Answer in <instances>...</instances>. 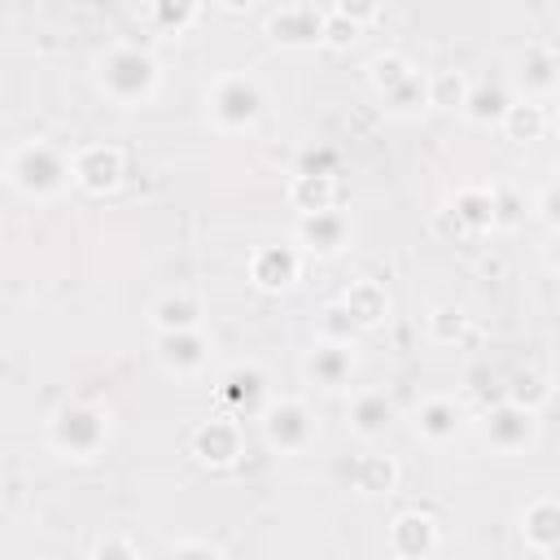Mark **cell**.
<instances>
[{
	"label": "cell",
	"mask_w": 560,
	"mask_h": 560,
	"mask_svg": "<svg viewBox=\"0 0 560 560\" xmlns=\"http://www.w3.org/2000/svg\"><path fill=\"white\" fill-rule=\"evenodd\" d=\"M429 101L442 105V109H464L468 88H464L459 74H433V79H429Z\"/></svg>",
	"instance_id": "23"
},
{
	"label": "cell",
	"mask_w": 560,
	"mask_h": 560,
	"mask_svg": "<svg viewBox=\"0 0 560 560\" xmlns=\"http://www.w3.org/2000/svg\"><path fill=\"white\" fill-rule=\"evenodd\" d=\"M337 13L350 18L354 26H363V22H372V18L381 13V4H376V0H337Z\"/></svg>",
	"instance_id": "28"
},
{
	"label": "cell",
	"mask_w": 560,
	"mask_h": 560,
	"mask_svg": "<svg viewBox=\"0 0 560 560\" xmlns=\"http://www.w3.org/2000/svg\"><path fill=\"white\" fill-rule=\"evenodd\" d=\"M175 551H219V547H210V542H179Z\"/></svg>",
	"instance_id": "31"
},
{
	"label": "cell",
	"mask_w": 560,
	"mask_h": 560,
	"mask_svg": "<svg viewBox=\"0 0 560 560\" xmlns=\"http://www.w3.org/2000/svg\"><path fill=\"white\" fill-rule=\"evenodd\" d=\"M311 438V416L302 402H280L267 411V442L280 451H298Z\"/></svg>",
	"instance_id": "7"
},
{
	"label": "cell",
	"mask_w": 560,
	"mask_h": 560,
	"mask_svg": "<svg viewBox=\"0 0 560 560\" xmlns=\"http://www.w3.org/2000/svg\"><path fill=\"white\" fill-rule=\"evenodd\" d=\"M346 219L337 214V210H315V214H306L302 219V228H298V236H302V245L306 249H319V254H337L341 245H346Z\"/></svg>",
	"instance_id": "11"
},
{
	"label": "cell",
	"mask_w": 560,
	"mask_h": 560,
	"mask_svg": "<svg viewBox=\"0 0 560 560\" xmlns=\"http://www.w3.org/2000/svg\"><path fill=\"white\" fill-rule=\"evenodd\" d=\"M153 324L162 332H171V328H197V306L188 298H166V302L153 306Z\"/></svg>",
	"instance_id": "22"
},
{
	"label": "cell",
	"mask_w": 560,
	"mask_h": 560,
	"mask_svg": "<svg viewBox=\"0 0 560 560\" xmlns=\"http://www.w3.org/2000/svg\"><path fill=\"white\" fill-rule=\"evenodd\" d=\"M486 433H490V442H494L499 451H516V446L529 442V433H534V416L521 411V407H503V411L490 416Z\"/></svg>",
	"instance_id": "14"
},
{
	"label": "cell",
	"mask_w": 560,
	"mask_h": 560,
	"mask_svg": "<svg viewBox=\"0 0 560 560\" xmlns=\"http://www.w3.org/2000/svg\"><path fill=\"white\" fill-rule=\"evenodd\" d=\"M551 258H556V262H560V241H556V254H551Z\"/></svg>",
	"instance_id": "33"
},
{
	"label": "cell",
	"mask_w": 560,
	"mask_h": 560,
	"mask_svg": "<svg viewBox=\"0 0 560 560\" xmlns=\"http://www.w3.org/2000/svg\"><path fill=\"white\" fill-rule=\"evenodd\" d=\"M66 179H74L70 171V158H61L52 144L44 140H31V144H18L9 153V184L22 192V197H57L66 188Z\"/></svg>",
	"instance_id": "2"
},
{
	"label": "cell",
	"mask_w": 560,
	"mask_h": 560,
	"mask_svg": "<svg viewBox=\"0 0 560 560\" xmlns=\"http://www.w3.org/2000/svg\"><path fill=\"white\" fill-rule=\"evenodd\" d=\"M455 424H459V411H455L446 398H433V402H424V407H420V416H416V433H424L429 442H442V438H451V433H455Z\"/></svg>",
	"instance_id": "21"
},
{
	"label": "cell",
	"mask_w": 560,
	"mask_h": 560,
	"mask_svg": "<svg viewBox=\"0 0 560 560\" xmlns=\"http://www.w3.org/2000/svg\"><path fill=\"white\" fill-rule=\"evenodd\" d=\"M433 542H438V534H433L429 516H398L394 521V551L420 556V551H433Z\"/></svg>",
	"instance_id": "18"
},
{
	"label": "cell",
	"mask_w": 560,
	"mask_h": 560,
	"mask_svg": "<svg viewBox=\"0 0 560 560\" xmlns=\"http://www.w3.org/2000/svg\"><path fill=\"white\" fill-rule=\"evenodd\" d=\"M503 131H508L512 140H538V136L547 131V109L534 105V101L508 105V114H503Z\"/></svg>",
	"instance_id": "19"
},
{
	"label": "cell",
	"mask_w": 560,
	"mask_h": 560,
	"mask_svg": "<svg viewBox=\"0 0 560 560\" xmlns=\"http://www.w3.org/2000/svg\"><path fill=\"white\" fill-rule=\"evenodd\" d=\"M306 376H311L315 385H324V389L341 385V381L350 376V350H346L341 341H319V346L306 354Z\"/></svg>",
	"instance_id": "12"
},
{
	"label": "cell",
	"mask_w": 560,
	"mask_h": 560,
	"mask_svg": "<svg viewBox=\"0 0 560 560\" xmlns=\"http://www.w3.org/2000/svg\"><path fill=\"white\" fill-rule=\"evenodd\" d=\"M70 171H74V184L79 188H88V192L101 197V192L118 188V179H122V153L109 149V144H88V149H79L70 158Z\"/></svg>",
	"instance_id": "5"
},
{
	"label": "cell",
	"mask_w": 560,
	"mask_h": 560,
	"mask_svg": "<svg viewBox=\"0 0 560 560\" xmlns=\"http://www.w3.org/2000/svg\"><path fill=\"white\" fill-rule=\"evenodd\" d=\"M219 4H223V9H249L254 0H219Z\"/></svg>",
	"instance_id": "32"
},
{
	"label": "cell",
	"mask_w": 560,
	"mask_h": 560,
	"mask_svg": "<svg viewBox=\"0 0 560 560\" xmlns=\"http://www.w3.org/2000/svg\"><path fill=\"white\" fill-rule=\"evenodd\" d=\"M468 118H477V122H486V118H503L508 114V101H503V92L499 88H481V92H468Z\"/></svg>",
	"instance_id": "25"
},
{
	"label": "cell",
	"mask_w": 560,
	"mask_h": 560,
	"mask_svg": "<svg viewBox=\"0 0 560 560\" xmlns=\"http://www.w3.org/2000/svg\"><path fill=\"white\" fill-rule=\"evenodd\" d=\"M153 18L166 31H184L197 18V0H153Z\"/></svg>",
	"instance_id": "24"
},
{
	"label": "cell",
	"mask_w": 560,
	"mask_h": 560,
	"mask_svg": "<svg viewBox=\"0 0 560 560\" xmlns=\"http://www.w3.org/2000/svg\"><path fill=\"white\" fill-rule=\"evenodd\" d=\"M249 276H254V284H262V289H289V284L298 280V254H293L289 245H267V249L254 254Z\"/></svg>",
	"instance_id": "9"
},
{
	"label": "cell",
	"mask_w": 560,
	"mask_h": 560,
	"mask_svg": "<svg viewBox=\"0 0 560 560\" xmlns=\"http://www.w3.org/2000/svg\"><path fill=\"white\" fill-rule=\"evenodd\" d=\"M521 529H525V538H529L538 551L560 547V503H556V499L529 503V508L521 512Z\"/></svg>",
	"instance_id": "13"
},
{
	"label": "cell",
	"mask_w": 560,
	"mask_h": 560,
	"mask_svg": "<svg viewBox=\"0 0 560 560\" xmlns=\"http://www.w3.org/2000/svg\"><path fill=\"white\" fill-rule=\"evenodd\" d=\"M354 31H359V26H354L350 18H341V13L324 18V39H328V44H350V39H354Z\"/></svg>",
	"instance_id": "29"
},
{
	"label": "cell",
	"mask_w": 560,
	"mask_h": 560,
	"mask_svg": "<svg viewBox=\"0 0 560 560\" xmlns=\"http://www.w3.org/2000/svg\"><path fill=\"white\" fill-rule=\"evenodd\" d=\"M538 210H542V219H547L551 228H560V184H551V188L542 192V201H538Z\"/></svg>",
	"instance_id": "30"
},
{
	"label": "cell",
	"mask_w": 560,
	"mask_h": 560,
	"mask_svg": "<svg viewBox=\"0 0 560 560\" xmlns=\"http://www.w3.org/2000/svg\"><path fill=\"white\" fill-rule=\"evenodd\" d=\"M206 105H210V118H214L223 131H241V127H249V122L262 114V92H258L254 79L228 74V79L214 83V92H210Z\"/></svg>",
	"instance_id": "4"
},
{
	"label": "cell",
	"mask_w": 560,
	"mask_h": 560,
	"mask_svg": "<svg viewBox=\"0 0 560 560\" xmlns=\"http://www.w3.org/2000/svg\"><path fill=\"white\" fill-rule=\"evenodd\" d=\"M96 83L109 101L118 105H136V101H149L153 88H158V61L140 48H109L101 61H96Z\"/></svg>",
	"instance_id": "1"
},
{
	"label": "cell",
	"mask_w": 560,
	"mask_h": 560,
	"mask_svg": "<svg viewBox=\"0 0 560 560\" xmlns=\"http://www.w3.org/2000/svg\"><path fill=\"white\" fill-rule=\"evenodd\" d=\"M267 31H271V39H280V44H319L324 39V18L315 13V9H280L271 22H267Z\"/></svg>",
	"instance_id": "10"
},
{
	"label": "cell",
	"mask_w": 560,
	"mask_h": 560,
	"mask_svg": "<svg viewBox=\"0 0 560 560\" xmlns=\"http://www.w3.org/2000/svg\"><path fill=\"white\" fill-rule=\"evenodd\" d=\"M332 197H337L332 175H298V184H293V201L302 206V214L332 210Z\"/></svg>",
	"instance_id": "20"
},
{
	"label": "cell",
	"mask_w": 560,
	"mask_h": 560,
	"mask_svg": "<svg viewBox=\"0 0 560 560\" xmlns=\"http://www.w3.org/2000/svg\"><path fill=\"white\" fill-rule=\"evenodd\" d=\"M516 79H521V88H529V92H551L556 83H560V61L547 52V48H525L521 52V70H516Z\"/></svg>",
	"instance_id": "15"
},
{
	"label": "cell",
	"mask_w": 560,
	"mask_h": 560,
	"mask_svg": "<svg viewBox=\"0 0 560 560\" xmlns=\"http://www.w3.org/2000/svg\"><path fill=\"white\" fill-rule=\"evenodd\" d=\"M223 394H228L232 402H245V407H254V402H258V394H262V381H258V372H232Z\"/></svg>",
	"instance_id": "27"
},
{
	"label": "cell",
	"mask_w": 560,
	"mask_h": 560,
	"mask_svg": "<svg viewBox=\"0 0 560 560\" xmlns=\"http://www.w3.org/2000/svg\"><path fill=\"white\" fill-rule=\"evenodd\" d=\"M556 118H560V109H556Z\"/></svg>",
	"instance_id": "34"
},
{
	"label": "cell",
	"mask_w": 560,
	"mask_h": 560,
	"mask_svg": "<svg viewBox=\"0 0 560 560\" xmlns=\"http://www.w3.org/2000/svg\"><path fill=\"white\" fill-rule=\"evenodd\" d=\"M158 359H162L171 372L188 376V372H197V368L206 363V341H201L192 328H171V332H162V341H158Z\"/></svg>",
	"instance_id": "8"
},
{
	"label": "cell",
	"mask_w": 560,
	"mask_h": 560,
	"mask_svg": "<svg viewBox=\"0 0 560 560\" xmlns=\"http://www.w3.org/2000/svg\"><path fill=\"white\" fill-rule=\"evenodd\" d=\"M394 420V407H389V398L385 394H359L354 402H350V429L354 433H363V438H376V433H385V424Z\"/></svg>",
	"instance_id": "17"
},
{
	"label": "cell",
	"mask_w": 560,
	"mask_h": 560,
	"mask_svg": "<svg viewBox=\"0 0 560 560\" xmlns=\"http://www.w3.org/2000/svg\"><path fill=\"white\" fill-rule=\"evenodd\" d=\"M105 416L92 407H61L48 424V442L66 455V459H92L105 442Z\"/></svg>",
	"instance_id": "3"
},
{
	"label": "cell",
	"mask_w": 560,
	"mask_h": 560,
	"mask_svg": "<svg viewBox=\"0 0 560 560\" xmlns=\"http://www.w3.org/2000/svg\"><path fill=\"white\" fill-rule=\"evenodd\" d=\"M192 455L201 464H214V468L236 464V455H241V429L232 420H206V424H197L192 429Z\"/></svg>",
	"instance_id": "6"
},
{
	"label": "cell",
	"mask_w": 560,
	"mask_h": 560,
	"mask_svg": "<svg viewBox=\"0 0 560 560\" xmlns=\"http://www.w3.org/2000/svg\"><path fill=\"white\" fill-rule=\"evenodd\" d=\"M346 311H350V319H354V324H363V328L381 324V319H385V311H389L385 289H381L376 280H359V284L346 293Z\"/></svg>",
	"instance_id": "16"
},
{
	"label": "cell",
	"mask_w": 560,
	"mask_h": 560,
	"mask_svg": "<svg viewBox=\"0 0 560 560\" xmlns=\"http://www.w3.org/2000/svg\"><path fill=\"white\" fill-rule=\"evenodd\" d=\"M394 486V464L389 459H363L359 464V490H368V494H381V490H389Z\"/></svg>",
	"instance_id": "26"
}]
</instances>
